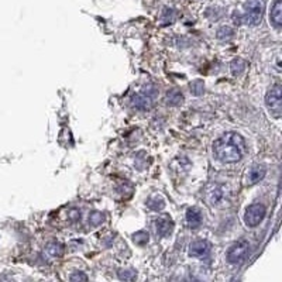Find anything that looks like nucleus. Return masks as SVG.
<instances>
[{
  "label": "nucleus",
  "instance_id": "f257e3e1",
  "mask_svg": "<svg viewBox=\"0 0 282 282\" xmlns=\"http://www.w3.org/2000/svg\"><path fill=\"white\" fill-rule=\"evenodd\" d=\"M215 158L224 164L237 162L245 154V141L237 133H226L213 143Z\"/></svg>",
  "mask_w": 282,
  "mask_h": 282
},
{
  "label": "nucleus",
  "instance_id": "f03ea898",
  "mask_svg": "<svg viewBox=\"0 0 282 282\" xmlns=\"http://www.w3.org/2000/svg\"><path fill=\"white\" fill-rule=\"evenodd\" d=\"M265 9L264 0H248L244 5V14H241V23L256 27L261 23Z\"/></svg>",
  "mask_w": 282,
  "mask_h": 282
},
{
  "label": "nucleus",
  "instance_id": "7ed1b4c3",
  "mask_svg": "<svg viewBox=\"0 0 282 282\" xmlns=\"http://www.w3.org/2000/svg\"><path fill=\"white\" fill-rule=\"evenodd\" d=\"M157 95H158V89L154 85H148L141 92L135 93L134 96L131 98V104L137 110H148L153 106Z\"/></svg>",
  "mask_w": 282,
  "mask_h": 282
},
{
  "label": "nucleus",
  "instance_id": "20e7f679",
  "mask_svg": "<svg viewBox=\"0 0 282 282\" xmlns=\"http://www.w3.org/2000/svg\"><path fill=\"white\" fill-rule=\"evenodd\" d=\"M265 104L274 117H281L282 113V88L276 83L265 95Z\"/></svg>",
  "mask_w": 282,
  "mask_h": 282
},
{
  "label": "nucleus",
  "instance_id": "39448f33",
  "mask_svg": "<svg viewBox=\"0 0 282 282\" xmlns=\"http://www.w3.org/2000/svg\"><path fill=\"white\" fill-rule=\"evenodd\" d=\"M248 251H250V245L245 241H239L233 244L229 251H227V261L232 265H240L243 264L248 257Z\"/></svg>",
  "mask_w": 282,
  "mask_h": 282
},
{
  "label": "nucleus",
  "instance_id": "423d86ee",
  "mask_svg": "<svg viewBox=\"0 0 282 282\" xmlns=\"http://www.w3.org/2000/svg\"><path fill=\"white\" fill-rule=\"evenodd\" d=\"M265 213H267V210H265V206L263 203H252L245 210L244 223L248 227L258 226L264 220Z\"/></svg>",
  "mask_w": 282,
  "mask_h": 282
},
{
  "label": "nucleus",
  "instance_id": "0eeeda50",
  "mask_svg": "<svg viewBox=\"0 0 282 282\" xmlns=\"http://www.w3.org/2000/svg\"><path fill=\"white\" fill-rule=\"evenodd\" d=\"M210 252V244L206 240H196L189 247V256L195 258L208 257Z\"/></svg>",
  "mask_w": 282,
  "mask_h": 282
},
{
  "label": "nucleus",
  "instance_id": "6e6552de",
  "mask_svg": "<svg viewBox=\"0 0 282 282\" xmlns=\"http://www.w3.org/2000/svg\"><path fill=\"white\" fill-rule=\"evenodd\" d=\"M172 229H174V221L168 215L160 216L155 220V232L160 237H166L168 234H171Z\"/></svg>",
  "mask_w": 282,
  "mask_h": 282
},
{
  "label": "nucleus",
  "instance_id": "1a4fd4ad",
  "mask_svg": "<svg viewBox=\"0 0 282 282\" xmlns=\"http://www.w3.org/2000/svg\"><path fill=\"white\" fill-rule=\"evenodd\" d=\"M271 24L275 27L276 30H279L282 25V3L281 0H275L274 5H272V9H271L270 14Z\"/></svg>",
  "mask_w": 282,
  "mask_h": 282
},
{
  "label": "nucleus",
  "instance_id": "9d476101",
  "mask_svg": "<svg viewBox=\"0 0 282 282\" xmlns=\"http://www.w3.org/2000/svg\"><path fill=\"white\" fill-rule=\"evenodd\" d=\"M265 172L267 171H265V168L263 165H254L250 171L247 172V177H245L247 184L254 185L260 182L265 177Z\"/></svg>",
  "mask_w": 282,
  "mask_h": 282
},
{
  "label": "nucleus",
  "instance_id": "9b49d317",
  "mask_svg": "<svg viewBox=\"0 0 282 282\" xmlns=\"http://www.w3.org/2000/svg\"><path fill=\"white\" fill-rule=\"evenodd\" d=\"M186 223L190 229H198L202 224V215L195 208H190L186 210Z\"/></svg>",
  "mask_w": 282,
  "mask_h": 282
},
{
  "label": "nucleus",
  "instance_id": "f8f14e48",
  "mask_svg": "<svg viewBox=\"0 0 282 282\" xmlns=\"http://www.w3.org/2000/svg\"><path fill=\"white\" fill-rule=\"evenodd\" d=\"M184 102V95L178 89H171L166 93V104L170 106H179Z\"/></svg>",
  "mask_w": 282,
  "mask_h": 282
},
{
  "label": "nucleus",
  "instance_id": "ddd939ff",
  "mask_svg": "<svg viewBox=\"0 0 282 282\" xmlns=\"http://www.w3.org/2000/svg\"><path fill=\"white\" fill-rule=\"evenodd\" d=\"M221 198H223V189L219 188V186H216V185L212 189L206 192V201H208L210 205L219 203L221 201Z\"/></svg>",
  "mask_w": 282,
  "mask_h": 282
},
{
  "label": "nucleus",
  "instance_id": "4468645a",
  "mask_svg": "<svg viewBox=\"0 0 282 282\" xmlns=\"http://www.w3.org/2000/svg\"><path fill=\"white\" fill-rule=\"evenodd\" d=\"M47 252L51 257H61L64 252V245L61 243H49L47 245Z\"/></svg>",
  "mask_w": 282,
  "mask_h": 282
},
{
  "label": "nucleus",
  "instance_id": "2eb2a0df",
  "mask_svg": "<svg viewBox=\"0 0 282 282\" xmlns=\"http://www.w3.org/2000/svg\"><path fill=\"white\" fill-rule=\"evenodd\" d=\"M230 68H232V74L234 75V76H239L243 71H244L245 68V62L241 60V58H236V60H233L232 61V65H230Z\"/></svg>",
  "mask_w": 282,
  "mask_h": 282
},
{
  "label": "nucleus",
  "instance_id": "dca6fc26",
  "mask_svg": "<svg viewBox=\"0 0 282 282\" xmlns=\"http://www.w3.org/2000/svg\"><path fill=\"white\" fill-rule=\"evenodd\" d=\"M147 206L150 209L155 210V212H158V210H162V209L165 208V203H164V201H162L161 198L154 196V198H150V199H148Z\"/></svg>",
  "mask_w": 282,
  "mask_h": 282
},
{
  "label": "nucleus",
  "instance_id": "f3484780",
  "mask_svg": "<svg viewBox=\"0 0 282 282\" xmlns=\"http://www.w3.org/2000/svg\"><path fill=\"white\" fill-rule=\"evenodd\" d=\"M189 86H190V93H192L193 96H201V95H203V91H205V85H203L202 79L193 80V82H192Z\"/></svg>",
  "mask_w": 282,
  "mask_h": 282
},
{
  "label": "nucleus",
  "instance_id": "a211bd4d",
  "mask_svg": "<svg viewBox=\"0 0 282 282\" xmlns=\"http://www.w3.org/2000/svg\"><path fill=\"white\" fill-rule=\"evenodd\" d=\"M148 240H150V236H148L147 232H137L135 234H133V241L135 244L144 245L147 244Z\"/></svg>",
  "mask_w": 282,
  "mask_h": 282
},
{
  "label": "nucleus",
  "instance_id": "6ab92c4d",
  "mask_svg": "<svg viewBox=\"0 0 282 282\" xmlns=\"http://www.w3.org/2000/svg\"><path fill=\"white\" fill-rule=\"evenodd\" d=\"M234 30L233 29H230V27H221L217 30V38L219 40H224V38H230L233 37Z\"/></svg>",
  "mask_w": 282,
  "mask_h": 282
},
{
  "label": "nucleus",
  "instance_id": "aec40b11",
  "mask_svg": "<svg viewBox=\"0 0 282 282\" xmlns=\"http://www.w3.org/2000/svg\"><path fill=\"white\" fill-rule=\"evenodd\" d=\"M174 19H175V12H174L172 9H165L164 13H162V17H161L162 23H164V24H171L172 21H174Z\"/></svg>",
  "mask_w": 282,
  "mask_h": 282
},
{
  "label": "nucleus",
  "instance_id": "412c9836",
  "mask_svg": "<svg viewBox=\"0 0 282 282\" xmlns=\"http://www.w3.org/2000/svg\"><path fill=\"white\" fill-rule=\"evenodd\" d=\"M119 278L120 279H129V281H131V279H135V274L133 271H120L119 272Z\"/></svg>",
  "mask_w": 282,
  "mask_h": 282
},
{
  "label": "nucleus",
  "instance_id": "4be33fe9",
  "mask_svg": "<svg viewBox=\"0 0 282 282\" xmlns=\"http://www.w3.org/2000/svg\"><path fill=\"white\" fill-rule=\"evenodd\" d=\"M102 220H103V216L100 215V213H92L91 215V217H89V221H91V224H93V226H98L99 223H102Z\"/></svg>",
  "mask_w": 282,
  "mask_h": 282
},
{
  "label": "nucleus",
  "instance_id": "5701e85b",
  "mask_svg": "<svg viewBox=\"0 0 282 282\" xmlns=\"http://www.w3.org/2000/svg\"><path fill=\"white\" fill-rule=\"evenodd\" d=\"M71 279H72V281H78V279H83V281H86V279H88V276L83 275V274H74V275H71Z\"/></svg>",
  "mask_w": 282,
  "mask_h": 282
}]
</instances>
